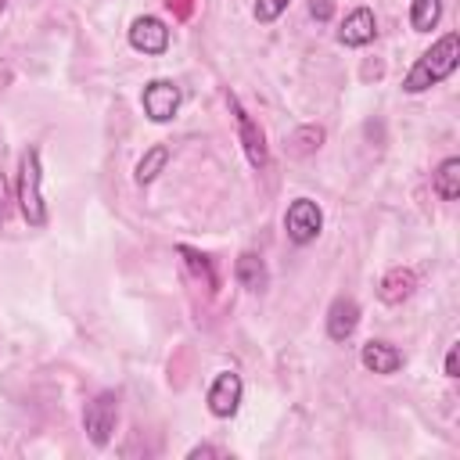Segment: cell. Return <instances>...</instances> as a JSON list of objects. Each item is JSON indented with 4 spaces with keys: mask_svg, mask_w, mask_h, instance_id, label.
Masks as SVG:
<instances>
[{
    "mask_svg": "<svg viewBox=\"0 0 460 460\" xmlns=\"http://www.w3.org/2000/svg\"><path fill=\"white\" fill-rule=\"evenodd\" d=\"M456 65H460V36L446 32L438 43H431V50H424L413 61V68L402 79V90L406 93H420L428 86H438L442 79H449L456 72Z\"/></svg>",
    "mask_w": 460,
    "mask_h": 460,
    "instance_id": "cell-1",
    "label": "cell"
},
{
    "mask_svg": "<svg viewBox=\"0 0 460 460\" xmlns=\"http://www.w3.org/2000/svg\"><path fill=\"white\" fill-rule=\"evenodd\" d=\"M18 208L29 226L47 223V201H43V165L40 147H25L18 158Z\"/></svg>",
    "mask_w": 460,
    "mask_h": 460,
    "instance_id": "cell-2",
    "label": "cell"
},
{
    "mask_svg": "<svg viewBox=\"0 0 460 460\" xmlns=\"http://www.w3.org/2000/svg\"><path fill=\"white\" fill-rule=\"evenodd\" d=\"M115 420H119V395L115 392H101L86 402L83 410V428H86V438L93 446H108L111 435H115Z\"/></svg>",
    "mask_w": 460,
    "mask_h": 460,
    "instance_id": "cell-3",
    "label": "cell"
},
{
    "mask_svg": "<svg viewBox=\"0 0 460 460\" xmlns=\"http://www.w3.org/2000/svg\"><path fill=\"white\" fill-rule=\"evenodd\" d=\"M320 226H323V212L313 198H295L284 212V234L291 244H309L320 237Z\"/></svg>",
    "mask_w": 460,
    "mask_h": 460,
    "instance_id": "cell-4",
    "label": "cell"
},
{
    "mask_svg": "<svg viewBox=\"0 0 460 460\" xmlns=\"http://www.w3.org/2000/svg\"><path fill=\"white\" fill-rule=\"evenodd\" d=\"M140 104L151 122H169L180 111V86L172 79H151L140 93Z\"/></svg>",
    "mask_w": 460,
    "mask_h": 460,
    "instance_id": "cell-5",
    "label": "cell"
},
{
    "mask_svg": "<svg viewBox=\"0 0 460 460\" xmlns=\"http://www.w3.org/2000/svg\"><path fill=\"white\" fill-rule=\"evenodd\" d=\"M129 47L140 54H165L169 50V25L155 14H140L129 25Z\"/></svg>",
    "mask_w": 460,
    "mask_h": 460,
    "instance_id": "cell-6",
    "label": "cell"
},
{
    "mask_svg": "<svg viewBox=\"0 0 460 460\" xmlns=\"http://www.w3.org/2000/svg\"><path fill=\"white\" fill-rule=\"evenodd\" d=\"M241 392H244V385H241V377L234 370L216 374V381L208 385V395H205L208 413L212 417H234L237 406H241Z\"/></svg>",
    "mask_w": 460,
    "mask_h": 460,
    "instance_id": "cell-7",
    "label": "cell"
},
{
    "mask_svg": "<svg viewBox=\"0 0 460 460\" xmlns=\"http://www.w3.org/2000/svg\"><path fill=\"white\" fill-rule=\"evenodd\" d=\"M226 101H230V111H234V119H237V133H241V144H244L248 162H252L255 169H266L270 151H266V137H262V129L252 122V115L241 108V101H237V97H226Z\"/></svg>",
    "mask_w": 460,
    "mask_h": 460,
    "instance_id": "cell-8",
    "label": "cell"
},
{
    "mask_svg": "<svg viewBox=\"0 0 460 460\" xmlns=\"http://www.w3.org/2000/svg\"><path fill=\"white\" fill-rule=\"evenodd\" d=\"M374 36H377V18L370 7L349 11L345 22L338 25V43H345V47H367V43H374Z\"/></svg>",
    "mask_w": 460,
    "mask_h": 460,
    "instance_id": "cell-9",
    "label": "cell"
},
{
    "mask_svg": "<svg viewBox=\"0 0 460 460\" xmlns=\"http://www.w3.org/2000/svg\"><path fill=\"white\" fill-rule=\"evenodd\" d=\"M413 288H417V273H413L410 266H395V270H388V273L381 277L377 298H381L385 305H402V302L413 295Z\"/></svg>",
    "mask_w": 460,
    "mask_h": 460,
    "instance_id": "cell-10",
    "label": "cell"
},
{
    "mask_svg": "<svg viewBox=\"0 0 460 460\" xmlns=\"http://www.w3.org/2000/svg\"><path fill=\"white\" fill-rule=\"evenodd\" d=\"M359 363L370 370V374H395L402 367V352L392 345V341H381V338H370L359 352Z\"/></svg>",
    "mask_w": 460,
    "mask_h": 460,
    "instance_id": "cell-11",
    "label": "cell"
},
{
    "mask_svg": "<svg viewBox=\"0 0 460 460\" xmlns=\"http://www.w3.org/2000/svg\"><path fill=\"white\" fill-rule=\"evenodd\" d=\"M359 323V305L356 298H334L327 309V334L331 341H345Z\"/></svg>",
    "mask_w": 460,
    "mask_h": 460,
    "instance_id": "cell-12",
    "label": "cell"
},
{
    "mask_svg": "<svg viewBox=\"0 0 460 460\" xmlns=\"http://www.w3.org/2000/svg\"><path fill=\"white\" fill-rule=\"evenodd\" d=\"M234 277H237V284L241 288H248V291H262L266 288V262L255 255V252H244V255H237V262H234Z\"/></svg>",
    "mask_w": 460,
    "mask_h": 460,
    "instance_id": "cell-13",
    "label": "cell"
},
{
    "mask_svg": "<svg viewBox=\"0 0 460 460\" xmlns=\"http://www.w3.org/2000/svg\"><path fill=\"white\" fill-rule=\"evenodd\" d=\"M431 190H435L442 201H456V198H460V158H446V162L435 169Z\"/></svg>",
    "mask_w": 460,
    "mask_h": 460,
    "instance_id": "cell-14",
    "label": "cell"
},
{
    "mask_svg": "<svg viewBox=\"0 0 460 460\" xmlns=\"http://www.w3.org/2000/svg\"><path fill=\"white\" fill-rule=\"evenodd\" d=\"M442 18V0H413L410 4V25L413 32H431Z\"/></svg>",
    "mask_w": 460,
    "mask_h": 460,
    "instance_id": "cell-15",
    "label": "cell"
},
{
    "mask_svg": "<svg viewBox=\"0 0 460 460\" xmlns=\"http://www.w3.org/2000/svg\"><path fill=\"white\" fill-rule=\"evenodd\" d=\"M165 162H169V147H165V144L151 147V151L137 162V183H140V187H144V183H155V180H158V172L165 169Z\"/></svg>",
    "mask_w": 460,
    "mask_h": 460,
    "instance_id": "cell-16",
    "label": "cell"
},
{
    "mask_svg": "<svg viewBox=\"0 0 460 460\" xmlns=\"http://www.w3.org/2000/svg\"><path fill=\"white\" fill-rule=\"evenodd\" d=\"M323 144V129L320 126H302V129H295L291 137H288V151L291 155H309V151H316Z\"/></svg>",
    "mask_w": 460,
    "mask_h": 460,
    "instance_id": "cell-17",
    "label": "cell"
},
{
    "mask_svg": "<svg viewBox=\"0 0 460 460\" xmlns=\"http://www.w3.org/2000/svg\"><path fill=\"white\" fill-rule=\"evenodd\" d=\"M176 252H180V255H187V262H190V266H194V270H198V273L205 277V288L212 291V288H216V273H212V262H208L205 255H198V252H190V248H183V244H180Z\"/></svg>",
    "mask_w": 460,
    "mask_h": 460,
    "instance_id": "cell-18",
    "label": "cell"
},
{
    "mask_svg": "<svg viewBox=\"0 0 460 460\" xmlns=\"http://www.w3.org/2000/svg\"><path fill=\"white\" fill-rule=\"evenodd\" d=\"M288 4H291V0H255V18H259L262 25H270V22H277V18L284 14Z\"/></svg>",
    "mask_w": 460,
    "mask_h": 460,
    "instance_id": "cell-19",
    "label": "cell"
},
{
    "mask_svg": "<svg viewBox=\"0 0 460 460\" xmlns=\"http://www.w3.org/2000/svg\"><path fill=\"white\" fill-rule=\"evenodd\" d=\"M309 14H313L316 22H327V18L334 14V7H331V0H309Z\"/></svg>",
    "mask_w": 460,
    "mask_h": 460,
    "instance_id": "cell-20",
    "label": "cell"
},
{
    "mask_svg": "<svg viewBox=\"0 0 460 460\" xmlns=\"http://www.w3.org/2000/svg\"><path fill=\"white\" fill-rule=\"evenodd\" d=\"M446 377H456V345H449L446 352Z\"/></svg>",
    "mask_w": 460,
    "mask_h": 460,
    "instance_id": "cell-21",
    "label": "cell"
},
{
    "mask_svg": "<svg viewBox=\"0 0 460 460\" xmlns=\"http://www.w3.org/2000/svg\"><path fill=\"white\" fill-rule=\"evenodd\" d=\"M165 4H169V7H172V11L180 14V18H187V14H190V4H194V0H165Z\"/></svg>",
    "mask_w": 460,
    "mask_h": 460,
    "instance_id": "cell-22",
    "label": "cell"
},
{
    "mask_svg": "<svg viewBox=\"0 0 460 460\" xmlns=\"http://www.w3.org/2000/svg\"><path fill=\"white\" fill-rule=\"evenodd\" d=\"M187 456H190V460H194V456H219V449H216V446H194Z\"/></svg>",
    "mask_w": 460,
    "mask_h": 460,
    "instance_id": "cell-23",
    "label": "cell"
},
{
    "mask_svg": "<svg viewBox=\"0 0 460 460\" xmlns=\"http://www.w3.org/2000/svg\"><path fill=\"white\" fill-rule=\"evenodd\" d=\"M4 216H7V180L0 176V223H4Z\"/></svg>",
    "mask_w": 460,
    "mask_h": 460,
    "instance_id": "cell-24",
    "label": "cell"
},
{
    "mask_svg": "<svg viewBox=\"0 0 460 460\" xmlns=\"http://www.w3.org/2000/svg\"><path fill=\"white\" fill-rule=\"evenodd\" d=\"M4 7H7V0H0V11H4Z\"/></svg>",
    "mask_w": 460,
    "mask_h": 460,
    "instance_id": "cell-25",
    "label": "cell"
}]
</instances>
